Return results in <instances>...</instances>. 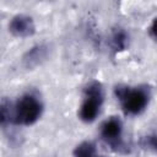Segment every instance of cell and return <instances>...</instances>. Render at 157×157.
<instances>
[{
    "label": "cell",
    "mask_w": 157,
    "mask_h": 157,
    "mask_svg": "<svg viewBox=\"0 0 157 157\" xmlns=\"http://www.w3.org/2000/svg\"><path fill=\"white\" fill-rule=\"evenodd\" d=\"M114 93L126 115L141 114L147 108L151 98V90L148 86L130 87L119 85L115 87Z\"/></svg>",
    "instance_id": "1"
},
{
    "label": "cell",
    "mask_w": 157,
    "mask_h": 157,
    "mask_svg": "<svg viewBox=\"0 0 157 157\" xmlns=\"http://www.w3.org/2000/svg\"><path fill=\"white\" fill-rule=\"evenodd\" d=\"M43 113V103L34 93L21 96L11 107V123L17 125H33L39 120Z\"/></svg>",
    "instance_id": "2"
},
{
    "label": "cell",
    "mask_w": 157,
    "mask_h": 157,
    "mask_svg": "<svg viewBox=\"0 0 157 157\" xmlns=\"http://www.w3.org/2000/svg\"><path fill=\"white\" fill-rule=\"evenodd\" d=\"M104 101L103 86L98 81L90 82L83 91V101L78 109V117L83 123H92L101 113Z\"/></svg>",
    "instance_id": "3"
},
{
    "label": "cell",
    "mask_w": 157,
    "mask_h": 157,
    "mask_svg": "<svg viewBox=\"0 0 157 157\" xmlns=\"http://www.w3.org/2000/svg\"><path fill=\"white\" fill-rule=\"evenodd\" d=\"M101 137L117 152H125L128 147L123 140V123L118 117L105 119L99 129Z\"/></svg>",
    "instance_id": "4"
},
{
    "label": "cell",
    "mask_w": 157,
    "mask_h": 157,
    "mask_svg": "<svg viewBox=\"0 0 157 157\" xmlns=\"http://www.w3.org/2000/svg\"><path fill=\"white\" fill-rule=\"evenodd\" d=\"M9 31L18 38H26L31 37L36 32V25L31 16L28 15H16L11 18L9 23Z\"/></svg>",
    "instance_id": "5"
},
{
    "label": "cell",
    "mask_w": 157,
    "mask_h": 157,
    "mask_svg": "<svg viewBox=\"0 0 157 157\" xmlns=\"http://www.w3.org/2000/svg\"><path fill=\"white\" fill-rule=\"evenodd\" d=\"M49 55V48L45 44H38L31 48L23 55V65L26 67H34L43 63Z\"/></svg>",
    "instance_id": "6"
},
{
    "label": "cell",
    "mask_w": 157,
    "mask_h": 157,
    "mask_svg": "<svg viewBox=\"0 0 157 157\" xmlns=\"http://www.w3.org/2000/svg\"><path fill=\"white\" fill-rule=\"evenodd\" d=\"M128 43H129V36L123 28H118L113 32L110 37V45L115 53L125 50L128 47Z\"/></svg>",
    "instance_id": "7"
},
{
    "label": "cell",
    "mask_w": 157,
    "mask_h": 157,
    "mask_svg": "<svg viewBox=\"0 0 157 157\" xmlns=\"http://www.w3.org/2000/svg\"><path fill=\"white\" fill-rule=\"evenodd\" d=\"M96 145L92 141H83L78 144L74 150V157H94Z\"/></svg>",
    "instance_id": "8"
},
{
    "label": "cell",
    "mask_w": 157,
    "mask_h": 157,
    "mask_svg": "<svg viewBox=\"0 0 157 157\" xmlns=\"http://www.w3.org/2000/svg\"><path fill=\"white\" fill-rule=\"evenodd\" d=\"M141 146L152 152H157V131L144 136L141 139Z\"/></svg>",
    "instance_id": "9"
},
{
    "label": "cell",
    "mask_w": 157,
    "mask_h": 157,
    "mask_svg": "<svg viewBox=\"0 0 157 157\" xmlns=\"http://www.w3.org/2000/svg\"><path fill=\"white\" fill-rule=\"evenodd\" d=\"M148 36L157 42V17H155L148 27Z\"/></svg>",
    "instance_id": "10"
},
{
    "label": "cell",
    "mask_w": 157,
    "mask_h": 157,
    "mask_svg": "<svg viewBox=\"0 0 157 157\" xmlns=\"http://www.w3.org/2000/svg\"><path fill=\"white\" fill-rule=\"evenodd\" d=\"M94 157H104V156H94Z\"/></svg>",
    "instance_id": "11"
}]
</instances>
